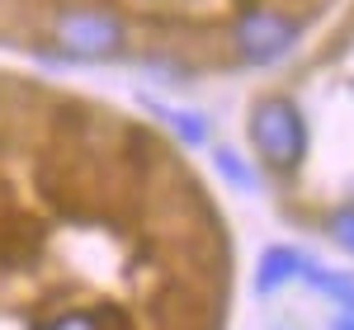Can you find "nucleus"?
Segmentation results:
<instances>
[{
    "instance_id": "20e7f679",
    "label": "nucleus",
    "mask_w": 354,
    "mask_h": 330,
    "mask_svg": "<svg viewBox=\"0 0 354 330\" xmlns=\"http://www.w3.org/2000/svg\"><path fill=\"white\" fill-rule=\"evenodd\" d=\"M307 269H312V260H307L302 250H293V246H270L265 255H260V269H255V293H260V298H270V293H279L283 283L302 278Z\"/></svg>"
},
{
    "instance_id": "f257e3e1",
    "label": "nucleus",
    "mask_w": 354,
    "mask_h": 330,
    "mask_svg": "<svg viewBox=\"0 0 354 330\" xmlns=\"http://www.w3.org/2000/svg\"><path fill=\"white\" fill-rule=\"evenodd\" d=\"M250 146L270 175H298L307 161V118L288 95H265L250 104Z\"/></svg>"
},
{
    "instance_id": "9d476101",
    "label": "nucleus",
    "mask_w": 354,
    "mask_h": 330,
    "mask_svg": "<svg viewBox=\"0 0 354 330\" xmlns=\"http://www.w3.org/2000/svg\"><path fill=\"white\" fill-rule=\"evenodd\" d=\"M330 330H354V307H345V311H335V321H330Z\"/></svg>"
},
{
    "instance_id": "f03ea898",
    "label": "nucleus",
    "mask_w": 354,
    "mask_h": 330,
    "mask_svg": "<svg viewBox=\"0 0 354 330\" xmlns=\"http://www.w3.org/2000/svg\"><path fill=\"white\" fill-rule=\"evenodd\" d=\"M57 48L81 61H109L123 52V19L109 10H66L57 14Z\"/></svg>"
},
{
    "instance_id": "423d86ee",
    "label": "nucleus",
    "mask_w": 354,
    "mask_h": 330,
    "mask_svg": "<svg viewBox=\"0 0 354 330\" xmlns=\"http://www.w3.org/2000/svg\"><path fill=\"white\" fill-rule=\"evenodd\" d=\"M156 113L180 133V142H189V146H203L208 142V118L203 113H185V109H156Z\"/></svg>"
},
{
    "instance_id": "39448f33",
    "label": "nucleus",
    "mask_w": 354,
    "mask_h": 330,
    "mask_svg": "<svg viewBox=\"0 0 354 330\" xmlns=\"http://www.w3.org/2000/svg\"><path fill=\"white\" fill-rule=\"evenodd\" d=\"M302 283L312 288V293H322V298H330V302L340 307H354V274H335V269H322V264H312L307 274H302Z\"/></svg>"
},
{
    "instance_id": "7ed1b4c3",
    "label": "nucleus",
    "mask_w": 354,
    "mask_h": 330,
    "mask_svg": "<svg viewBox=\"0 0 354 330\" xmlns=\"http://www.w3.org/2000/svg\"><path fill=\"white\" fill-rule=\"evenodd\" d=\"M302 24L283 10H245L241 19L232 24V38H236V52L250 61V66H270L279 57L293 52Z\"/></svg>"
},
{
    "instance_id": "6e6552de",
    "label": "nucleus",
    "mask_w": 354,
    "mask_h": 330,
    "mask_svg": "<svg viewBox=\"0 0 354 330\" xmlns=\"http://www.w3.org/2000/svg\"><path fill=\"white\" fill-rule=\"evenodd\" d=\"M326 231H330V241H335L340 250L354 255V203H335V208H330Z\"/></svg>"
},
{
    "instance_id": "0eeeda50",
    "label": "nucleus",
    "mask_w": 354,
    "mask_h": 330,
    "mask_svg": "<svg viewBox=\"0 0 354 330\" xmlns=\"http://www.w3.org/2000/svg\"><path fill=\"white\" fill-rule=\"evenodd\" d=\"M213 161H218L222 179H227L232 189H241V193H250V189H255V175L245 170V161L236 156V151H232V146H218V156H213Z\"/></svg>"
},
{
    "instance_id": "1a4fd4ad",
    "label": "nucleus",
    "mask_w": 354,
    "mask_h": 330,
    "mask_svg": "<svg viewBox=\"0 0 354 330\" xmlns=\"http://www.w3.org/2000/svg\"><path fill=\"white\" fill-rule=\"evenodd\" d=\"M38 330H104V321L90 311H62V316H48Z\"/></svg>"
}]
</instances>
